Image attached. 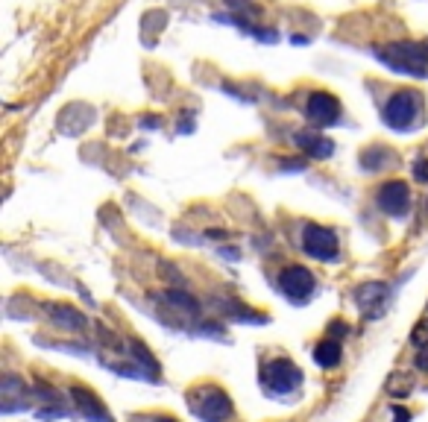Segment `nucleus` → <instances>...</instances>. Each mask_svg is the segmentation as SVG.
I'll return each mask as SVG.
<instances>
[{
	"label": "nucleus",
	"mask_w": 428,
	"mask_h": 422,
	"mask_svg": "<svg viewBox=\"0 0 428 422\" xmlns=\"http://www.w3.org/2000/svg\"><path fill=\"white\" fill-rule=\"evenodd\" d=\"M373 56L387 65L393 73H405V77H428V44L420 42H399L373 51Z\"/></svg>",
	"instance_id": "obj_1"
},
{
	"label": "nucleus",
	"mask_w": 428,
	"mask_h": 422,
	"mask_svg": "<svg viewBox=\"0 0 428 422\" xmlns=\"http://www.w3.org/2000/svg\"><path fill=\"white\" fill-rule=\"evenodd\" d=\"M420 111H422V100L417 91H396L390 100L384 103V111H382V120L384 127L396 129V132H411L413 127L420 123Z\"/></svg>",
	"instance_id": "obj_2"
},
{
	"label": "nucleus",
	"mask_w": 428,
	"mask_h": 422,
	"mask_svg": "<svg viewBox=\"0 0 428 422\" xmlns=\"http://www.w3.org/2000/svg\"><path fill=\"white\" fill-rule=\"evenodd\" d=\"M191 407L203 422H223L232 416V402L220 387H197L191 393Z\"/></svg>",
	"instance_id": "obj_3"
},
{
	"label": "nucleus",
	"mask_w": 428,
	"mask_h": 422,
	"mask_svg": "<svg viewBox=\"0 0 428 422\" xmlns=\"http://www.w3.org/2000/svg\"><path fill=\"white\" fill-rule=\"evenodd\" d=\"M264 387L267 393H273V396H288L293 390H299V384H302V372L299 367H293L290 361H285V358H279V361H270L264 367Z\"/></svg>",
	"instance_id": "obj_4"
},
{
	"label": "nucleus",
	"mask_w": 428,
	"mask_h": 422,
	"mask_svg": "<svg viewBox=\"0 0 428 422\" xmlns=\"http://www.w3.org/2000/svg\"><path fill=\"white\" fill-rule=\"evenodd\" d=\"M302 250L308 258H317V262H337V235L326 226L308 223L302 229Z\"/></svg>",
	"instance_id": "obj_5"
},
{
	"label": "nucleus",
	"mask_w": 428,
	"mask_h": 422,
	"mask_svg": "<svg viewBox=\"0 0 428 422\" xmlns=\"http://www.w3.org/2000/svg\"><path fill=\"white\" fill-rule=\"evenodd\" d=\"M279 291H282L290 302H305L314 293V273L299 264L285 267L279 276Z\"/></svg>",
	"instance_id": "obj_6"
},
{
	"label": "nucleus",
	"mask_w": 428,
	"mask_h": 422,
	"mask_svg": "<svg viewBox=\"0 0 428 422\" xmlns=\"http://www.w3.org/2000/svg\"><path fill=\"white\" fill-rule=\"evenodd\" d=\"M305 118H308L314 127H332L340 118V103L335 94L328 91H314L305 103Z\"/></svg>",
	"instance_id": "obj_7"
},
{
	"label": "nucleus",
	"mask_w": 428,
	"mask_h": 422,
	"mask_svg": "<svg viewBox=\"0 0 428 422\" xmlns=\"http://www.w3.org/2000/svg\"><path fill=\"white\" fill-rule=\"evenodd\" d=\"M378 208L390 217H402L411 208V188L405 182H387L378 191Z\"/></svg>",
	"instance_id": "obj_8"
},
{
	"label": "nucleus",
	"mask_w": 428,
	"mask_h": 422,
	"mask_svg": "<svg viewBox=\"0 0 428 422\" xmlns=\"http://www.w3.org/2000/svg\"><path fill=\"white\" fill-rule=\"evenodd\" d=\"M71 399L89 422H112V416H109V411L100 405V399H97L94 393H89L85 387H71Z\"/></svg>",
	"instance_id": "obj_9"
},
{
	"label": "nucleus",
	"mask_w": 428,
	"mask_h": 422,
	"mask_svg": "<svg viewBox=\"0 0 428 422\" xmlns=\"http://www.w3.org/2000/svg\"><path fill=\"white\" fill-rule=\"evenodd\" d=\"M293 141H297V147L302 153H308L314 158H328L335 153V144L328 138H323V135H314V132H297Z\"/></svg>",
	"instance_id": "obj_10"
},
{
	"label": "nucleus",
	"mask_w": 428,
	"mask_h": 422,
	"mask_svg": "<svg viewBox=\"0 0 428 422\" xmlns=\"http://www.w3.org/2000/svg\"><path fill=\"white\" fill-rule=\"evenodd\" d=\"M361 165L364 170H384L396 165V153L390 147H366L361 153Z\"/></svg>",
	"instance_id": "obj_11"
},
{
	"label": "nucleus",
	"mask_w": 428,
	"mask_h": 422,
	"mask_svg": "<svg viewBox=\"0 0 428 422\" xmlns=\"http://www.w3.org/2000/svg\"><path fill=\"white\" fill-rule=\"evenodd\" d=\"M47 314H50L53 322H59L62 329H73V331L85 329V317L77 311V308H71V305H50V308H47Z\"/></svg>",
	"instance_id": "obj_12"
},
{
	"label": "nucleus",
	"mask_w": 428,
	"mask_h": 422,
	"mask_svg": "<svg viewBox=\"0 0 428 422\" xmlns=\"http://www.w3.org/2000/svg\"><path fill=\"white\" fill-rule=\"evenodd\" d=\"M314 361L320 364L323 369H335V367L340 364V343H337V340H323V343H317Z\"/></svg>",
	"instance_id": "obj_13"
},
{
	"label": "nucleus",
	"mask_w": 428,
	"mask_h": 422,
	"mask_svg": "<svg viewBox=\"0 0 428 422\" xmlns=\"http://www.w3.org/2000/svg\"><path fill=\"white\" fill-rule=\"evenodd\" d=\"M382 296H384V284L366 282V284H361V288H358L355 300H358V305H361V311H366V308H370V305L382 302Z\"/></svg>",
	"instance_id": "obj_14"
},
{
	"label": "nucleus",
	"mask_w": 428,
	"mask_h": 422,
	"mask_svg": "<svg viewBox=\"0 0 428 422\" xmlns=\"http://www.w3.org/2000/svg\"><path fill=\"white\" fill-rule=\"evenodd\" d=\"M226 6L232 12H238V15H243V18H255V15H259V9H255L250 0H226Z\"/></svg>",
	"instance_id": "obj_15"
},
{
	"label": "nucleus",
	"mask_w": 428,
	"mask_h": 422,
	"mask_svg": "<svg viewBox=\"0 0 428 422\" xmlns=\"http://www.w3.org/2000/svg\"><path fill=\"white\" fill-rule=\"evenodd\" d=\"M411 340H413V346H425L428 343V320H420L417 326H413Z\"/></svg>",
	"instance_id": "obj_16"
},
{
	"label": "nucleus",
	"mask_w": 428,
	"mask_h": 422,
	"mask_svg": "<svg viewBox=\"0 0 428 422\" xmlns=\"http://www.w3.org/2000/svg\"><path fill=\"white\" fill-rule=\"evenodd\" d=\"M413 179H417V182H428V161L425 158H420L417 165H413Z\"/></svg>",
	"instance_id": "obj_17"
},
{
	"label": "nucleus",
	"mask_w": 428,
	"mask_h": 422,
	"mask_svg": "<svg viewBox=\"0 0 428 422\" xmlns=\"http://www.w3.org/2000/svg\"><path fill=\"white\" fill-rule=\"evenodd\" d=\"M390 416H393V422H408L411 419V414L405 411V407H393V411H390Z\"/></svg>",
	"instance_id": "obj_18"
},
{
	"label": "nucleus",
	"mask_w": 428,
	"mask_h": 422,
	"mask_svg": "<svg viewBox=\"0 0 428 422\" xmlns=\"http://www.w3.org/2000/svg\"><path fill=\"white\" fill-rule=\"evenodd\" d=\"M332 334H335V338H344V334H346V326H344V322H332Z\"/></svg>",
	"instance_id": "obj_19"
},
{
	"label": "nucleus",
	"mask_w": 428,
	"mask_h": 422,
	"mask_svg": "<svg viewBox=\"0 0 428 422\" xmlns=\"http://www.w3.org/2000/svg\"><path fill=\"white\" fill-rule=\"evenodd\" d=\"M305 165H302V161H285V165H282V170H302Z\"/></svg>",
	"instance_id": "obj_20"
},
{
	"label": "nucleus",
	"mask_w": 428,
	"mask_h": 422,
	"mask_svg": "<svg viewBox=\"0 0 428 422\" xmlns=\"http://www.w3.org/2000/svg\"><path fill=\"white\" fill-rule=\"evenodd\" d=\"M417 367H420V369H428V352L417 355Z\"/></svg>",
	"instance_id": "obj_21"
},
{
	"label": "nucleus",
	"mask_w": 428,
	"mask_h": 422,
	"mask_svg": "<svg viewBox=\"0 0 428 422\" xmlns=\"http://www.w3.org/2000/svg\"><path fill=\"white\" fill-rule=\"evenodd\" d=\"M156 422H176V419H156Z\"/></svg>",
	"instance_id": "obj_22"
}]
</instances>
